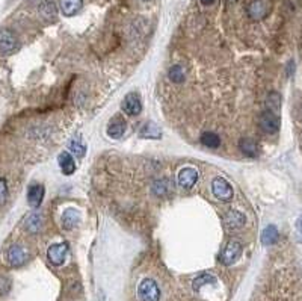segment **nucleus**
Wrapping results in <instances>:
<instances>
[{"mask_svg": "<svg viewBox=\"0 0 302 301\" xmlns=\"http://www.w3.org/2000/svg\"><path fill=\"white\" fill-rule=\"evenodd\" d=\"M138 295L141 301H159L160 289L153 279H144L138 286Z\"/></svg>", "mask_w": 302, "mask_h": 301, "instance_id": "1", "label": "nucleus"}, {"mask_svg": "<svg viewBox=\"0 0 302 301\" xmlns=\"http://www.w3.org/2000/svg\"><path fill=\"white\" fill-rule=\"evenodd\" d=\"M80 222V212L74 208H68L62 214V227L65 230H73Z\"/></svg>", "mask_w": 302, "mask_h": 301, "instance_id": "11", "label": "nucleus"}, {"mask_svg": "<svg viewBox=\"0 0 302 301\" xmlns=\"http://www.w3.org/2000/svg\"><path fill=\"white\" fill-rule=\"evenodd\" d=\"M201 142L209 148H218L221 145V138L213 132H204L201 135Z\"/></svg>", "mask_w": 302, "mask_h": 301, "instance_id": "22", "label": "nucleus"}, {"mask_svg": "<svg viewBox=\"0 0 302 301\" xmlns=\"http://www.w3.org/2000/svg\"><path fill=\"white\" fill-rule=\"evenodd\" d=\"M269 109H272V111H275V112H278V109H280V103H281V98H280V95L276 94V92H272L270 95H269Z\"/></svg>", "mask_w": 302, "mask_h": 301, "instance_id": "27", "label": "nucleus"}, {"mask_svg": "<svg viewBox=\"0 0 302 301\" xmlns=\"http://www.w3.org/2000/svg\"><path fill=\"white\" fill-rule=\"evenodd\" d=\"M70 148H71L73 153H76V155L80 156V158H82V156L85 155V152H86V145H85V142L82 141L80 136L73 138V139L70 141Z\"/></svg>", "mask_w": 302, "mask_h": 301, "instance_id": "24", "label": "nucleus"}, {"mask_svg": "<svg viewBox=\"0 0 302 301\" xmlns=\"http://www.w3.org/2000/svg\"><path fill=\"white\" fill-rule=\"evenodd\" d=\"M68 255V245L65 242H61V244H53L50 245L48 250H47V258H48V262L55 265V266H59L65 262V258Z\"/></svg>", "mask_w": 302, "mask_h": 301, "instance_id": "5", "label": "nucleus"}, {"mask_svg": "<svg viewBox=\"0 0 302 301\" xmlns=\"http://www.w3.org/2000/svg\"><path fill=\"white\" fill-rule=\"evenodd\" d=\"M199 2L203 3V5H206V6H209V5H212L215 2V0H199Z\"/></svg>", "mask_w": 302, "mask_h": 301, "instance_id": "30", "label": "nucleus"}, {"mask_svg": "<svg viewBox=\"0 0 302 301\" xmlns=\"http://www.w3.org/2000/svg\"><path fill=\"white\" fill-rule=\"evenodd\" d=\"M280 238V233H278V229L275 227V225H267V227L262 232V244L263 245H273L276 241Z\"/></svg>", "mask_w": 302, "mask_h": 301, "instance_id": "17", "label": "nucleus"}, {"mask_svg": "<svg viewBox=\"0 0 302 301\" xmlns=\"http://www.w3.org/2000/svg\"><path fill=\"white\" fill-rule=\"evenodd\" d=\"M245 222H246L245 215L237 211H230L225 215V224L228 225L230 229H240L242 225H245Z\"/></svg>", "mask_w": 302, "mask_h": 301, "instance_id": "14", "label": "nucleus"}, {"mask_svg": "<svg viewBox=\"0 0 302 301\" xmlns=\"http://www.w3.org/2000/svg\"><path fill=\"white\" fill-rule=\"evenodd\" d=\"M296 233H298V238L302 241V215L296 219Z\"/></svg>", "mask_w": 302, "mask_h": 301, "instance_id": "29", "label": "nucleus"}, {"mask_svg": "<svg viewBox=\"0 0 302 301\" xmlns=\"http://www.w3.org/2000/svg\"><path fill=\"white\" fill-rule=\"evenodd\" d=\"M44 198V186L42 185H32L28 191V203L31 208L37 209L41 206Z\"/></svg>", "mask_w": 302, "mask_h": 301, "instance_id": "13", "label": "nucleus"}, {"mask_svg": "<svg viewBox=\"0 0 302 301\" xmlns=\"http://www.w3.org/2000/svg\"><path fill=\"white\" fill-rule=\"evenodd\" d=\"M39 12L45 20H53L56 17V8L53 3H50V2H42L39 5Z\"/></svg>", "mask_w": 302, "mask_h": 301, "instance_id": "26", "label": "nucleus"}, {"mask_svg": "<svg viewBox=\"0 0 302 301\" xmlns=\"http://www.w3.org/2000/svg\"><path fill=\"white\" fill-rule=\"evenodd\" d=\"M125 128H127V124H125L124 118L119 115H115L108 124V135L113 139H119L124 135Z\"/></svg>", "mask_w": 302, "mask_h": 301, "instance_id": "10", "label": "nucleus"}, {"mask_svg": "<svg viewBox=\"0 0 302 301\" xmlns=\"http://www.w3.org/2000/svg\"><path fill=\"white\" fill-rule=\"evenodd\" d=\"M212 192L221 202H230L233 198V188L231 185L222 177H216L212 182Z\"/></svg>", "mask_w": 302, "mask_h": 301, "instance_id": "4", "label": "nucleus"}, {"mask_svg": "<svg viewBox=\"0 0 302 301\" xmlns=\"http://www.w3.org/2000/svg\"><path fill=\"white\" fill-rule=\"evenodd\" d=\"M172 183L168 180V179H160V180H157V182H154V185H153V194L154 195H157V197H165V195H168L171 191H172Z\"/></svg>", "mask_w": 302, "mask_h": 301, "instance_id": "20", "label": "nucleus"}, {"mask_svg": "<svg viewBox=\"0 0 302 301\" xmlns=\"http://www.w3.org/2000/svg\"><path fill=\"white\" fill-rule=\"evenodd\" d=\"M58 162H59V167H61L64 174L70 175V174H73L76 171V162H74V159H73V156L70 153H67V152L61 153L59 158H58Z\"/></svg>", "mask_w": 302, "mask_h": 301, "instance_id": "16", "label": "nucleus"}, {"mask_svg": "<svg viewBox=\"0 0 302 301\" xmlns=\"http://www.w3.org/2000/svg\"><path fill=\"white\" fill-rule=\"evenodd\" d=\"M260 128L263 132L266 133H276L280 130L281 126V120L278 117V112H275L272 109H266L262 115H260Z\"/></svg>", "mask_w": 302, "mask_h": 301, "instance_id": "2", "label": "nucleus"}, {"mask_svg": "<svg viewBox=\"0 0 302 301\" xmlns=\"http://www.w3.org/2000/svg\"><path fill=\"white\" fill-rule=\"evenodd\" d=\"M44 225V219L39 214H32L26 219V230L29 233H38Z\"/></svg>", "mask_w": 302, "mask_h": 301, "instance_id": "18", "label": "nucleus"}, {"mask_svg": "<svg viewBox=\"0 0 302 301\" xmlns=\"http://www.w3.org/2000/svg\"><path fill=\"white\" fill-rule=\"evenodd\" d=\"M17 45H18V41L11 31L0 29V53H5V55L12 53L17 48Z\"/></svg>", "mask_w": 302, "mask_h": 301, "instance_id": "8", "label": "nucleus"}, {"mask_svg": "<svg viewBox=\"0 0 302 301\" xmlns=\"http://www.w3.org/2000/svg\"><path fill=\"white\" fill-rule=\"evenodd\" d=\"M242 255V244L237 241H230L225 245L224 252L221 255V262L224 265H233Z\"/></svg>", "mask_w": 302, "mask_h": 301, "instance_id": "6", "label": "nucleus"}, {"mask_svg": "<svg viewBox=\"0 0 302 301\" xmlns=\"http://www.w3.org/2000/svg\"><path fill=\"white\" fill-rule=\"evenodd\" d=\"M239 148H240V152L243 153V155H246V156H251V158H254V156H257L259 155V145H257V142L256 141H253V139H242L240 142H239Z\"/></svg>", "mask_w": 302, "mask_h": 301, "instance_id": "19", "label": "nucleus"}, {"mask_svg": "<svg viewBox=\"0 0 302 301\" xmlns=\"http://www.w3.org/2000/svg\"><path fill=\"white\" fill-rule=\"evenodd\" d=\"M198 180V172L195 168H190V167H186L183 170H180L179 172V185L180 188L183 189H190Z\"/></svg>", "mask_w": 302, "mask_h": 301, "instance_id": "9", "label": "nucleus"}, {"mask_svg": "<svg viewBox=\"0 0 302 301\" xmlns=\"http://www.w3.org/2000/svg\"><path fill=\"white\" fill-rule=\"evenodd\" d=\"M169 79H171L174 84H182V82H185L186 73H185L183 67H180V65L171 67V70H169Z\"/></svg>", "mask_w": 302, "mask_h": 301, "instance_id": "23", "label": "nucleus"}, {"mask_svg": "<svg viewBox=\"0 0 302 301\" xmlns=\"http://www.w3.org/2000/svg\"><path fill=\"white\" fill-rule=\"evenodd\" d=\"M6 259H8V262H9L11 266L18 268V266H23L24 263L28 262L29 253H28V250L24 248V247H21V245H18V244H14V245H11L9 250H8Z\"/></svg>", "mask_w": 302, "mask_h": 301, "instance_id": "3", "label": "nucleus"}, {"mask_svg": "<svg viewBox=\"0 0 302 301\" xmlns=\"http://www.w3.org/2000/svg\"><path fill=\"white\" fill-rule=\"evenodd\" d=\"M8 200V185L6 180L0 177V206L5 205Z\"/></svg>", "mask_w": 302, "mask_h": 301, "instance_id": "28", "label": "nucleus"}, {"mask_svg": "<svg viewBox=\"0 0 302 301\" xmlns=\"http://www.w3.org/2000/svg\"><path fill=\"white\" fill-rule=\"evenodd\" d=\"M248 14L249 17L253 20H260L266 15V6L263 2H260V0H257V2H253L249 5L248 8Z\"/></svg>", "mask_w": 302, "mask_h": 301, "instance_id": "21", "label": "nucleus"}, {"mask_svg": "<svg viewBox=\"0 0 302 301\" xmlns=\"http://www.w3.org/2000/svg\"><path fill=\"white\" fill-rule=\"evenodd\" d=\"M141 136L142 138H148V139H159L162 136V132L159 129V126L153 121L145 123L142 129H141Z\"/></svg>", "mask_w": 302, "mask_h": 301, "instance_id": "15", "label": "nucleus"}, {"mask_svg": "<svg viewBox=\"0 0 302 301\" xmlns=\"http://www.w3.org/2000/svg\"><path fill=\"white\" fill-rule=\"evenodd\" d=\"M122 111L130 115H139L142 111V102H141V97L136 92H129L127 95L124 97V102H122Z\"/></svg>", "mask_w": 302, "mask_h": 301, "instance_id": "7", "label": "nucleus"}, {"mask_svg": "<svg viewBox=\"0 0 302 301\" xmlns=\"http://www.w3.org/2000/svg\"><path fill=\"white\" fill-rule=\"evenodd\" d=\"M209 283H212V285L216 283V279L213 277V275H210V274H201L199 277H196V279L193 280L192 286H193L195 291H199L204 285H209Z\"/></svg>", "mask_w": 302, "mask_h": 301, "instance_id": "25", "label": "nucleus"}, {"mask_svg": "<svg viewBox=\"0 0 302 301\" xmlns=\"http://www.w3.org/2000/svg\"><path fill=\"white\" fill-rule=\"evenodd\" d=\"M83 6V0H59L61 12L65 17H73L77 14Z\"/></svg>", "mask_w": 302, "mask_h": 301, "instance_id": "12", "label": "nucleus"}]
</instances>
